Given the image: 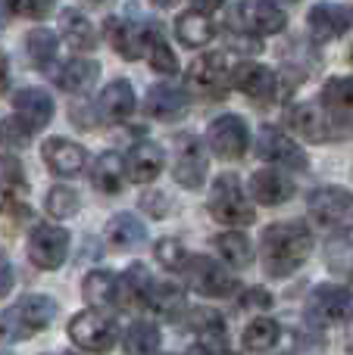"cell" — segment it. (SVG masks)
Wrapping results in <instances>:
<instances>
[{
	"mask_svg": "<svg viewBox=\"0 0 353 355\" xmlns=\"http://www.w3.org/2000/svg\"><path fill=\"white\" fill-rule=\"evenodd\" d=\"M213 246H216L219 259H222L225 265H231V268H247V265L254 262V246H250V240L238 231L213 237Z\"/></svg>",
	"mask_w": 353,
	"mask_h": 355,
	"instance_id": "34",
	"label": "cell"
},
{
	"mask_svg": "<svg viewBox=\"0 0 353 355\" xmlns=\"http://www.w3.org/2000/svg\"><path fill=\"white\" fill-rule=\"evenodd\" d=\"M310 215L319 227H344L353 221V193L344 187H319L306 200Z\"/></svg>",
	"mask_w": 353,
	"mask_h": 355,
	"instance_id": "11",
	"label": "cell"
},
{
	"mask_svg": "<svg viewBox=\"0 0 353 355\" xmlns=\"http://www.w3.org/2000/svg\"><path fill=\"white\" fill-rule=\"evenodd\" d=\"M56 315V302L50 296H22L10 312H0V340L3 343H19L31 334L44 331Z\"/></svg>",
	"mask_w": 353,
	"mask_h": 355,
	"instance_id": "2",
	"label": "cell"
},
{
	"mask_svg": "<svg viewBox=\"0 0 353 355\" xmlns=\"http://www.w3.org/2000/svg\"><path fill=\"white\" fill-rule=\"evenodd\" d=\"M147 28L150 25H135L129 19H106L104 31H106V41L113 44L122 60H141L147 53Z\"/></svg>",
	"mask_w": 353,
	"mask_h": 355,
	"instance_id": "17",
	"label": "cell"
},
{
	"mask_svg": "<svg viewBox=\"0 0 353 355\" xmlns=\"http://www.w3.org/2000/svg\"><path fill=\"white\" fill-rule=\"evenodd\" d=\"M97 112L104 122L116 125V122H125V119L135 112V91H131V85L125 78H116L110 81V85L104 87V94H100L97 100Z\"/></svg>",
	"mask_w": 353,
	"mask_h": 355,
	"instance_id": "24",
	"label": "cell"
},
{
	"mask_svg": "<svg viewBox=\"0 0 353 355\" xmlns=\"http://www.w3.org/2000/svg\"><path fill=\"white\" fill-rule=\"evenodd\" d=\"M25 47H28V56L38 69H50L56 60V35L47 28H35L25 37Z\"/></svg>",
	"mask_w": 353,
	"mask_h": 355,
	"instance_id": "40",
	"label": "cell"
},
{
	"mask_svg": "<svg viewBox=\"0 0 353 355\" xmlns=\"http://www.w3.org/2000/svg\"><path fill=\"white\" fill-rule=\"evenodd\" d=\"M69 116H72L75 128H94V125H97L91 103H72V106H69Z\"/></svg>",
	"mask_w": 353,
	"mask_h": 355,
	"instance_id": "46",
	"label": "cell"
},
{
	"mask_svg": "<svg viewBox=\"0 0 353 355\" xmlns=\"http://www.w3.org/2000/svg\"><path fill=\"white\" fill-rule=\"evenodd\" d=\"M147 60H150V66H154V72H160V75L179 72V60H175L172 47L166 44V37H163V31L156 28V25L147 28Z\"/></svg>",
	"mask_w": 353,
	"mask_h": 355,
	"instance_id": "39",
	"label": "cell"
},
{
	"mask_svg": "<svg viewBox=\"0 0 353 355\" xmlns=\"http://www.w3.org/2000/svg\"><path fill=\"white\" fill-rule=\"evenodd\" d=\"M281 3H297V0H281Z\"/></svg>",
	"mask_w": 353,
	"mask_h": 355,
	"instance_id": "54",
	"label": "cell"
},
{
	"mask_svg": "<svg viewBox=\"0 0 353 355\" xmlns=\"http://www.w3.org/2000/svg\"><path fill=\"white\" fill-rule=\"evenodd\" d=\"M210 215L222 225H231V227H247L256 221V212L250 206V200L244 196L241 190V181L238 175L225 172L213 181V190H210Z\"/></svg>",
	"mask_w": 353,
	"mask_h": 355,
	"instance_id": "3",
	"label": "cell"
},
{
	"mask_svg": "<svg viewBox=\"0 0 353 355\" xmlns=\"http://www.w3.org/2000/svg\"><path fill=\"white\" fill-rule=\"evenodd\" d=\"M163 162H166V156H163L160 144L138 141L135 147L129 150V156H125V175L135 184H150L154 178H160Z\"/></svg>",
	"mask_w": 353,
	"mask_h": 355,
	"instance_id": "20",
	"label": "cell"
},
{
	"mask_svg": "<svg viewBox=\"0 0 353 355\" xmlns=\"http://www.w3.org/2000/svg\"><path fill=\"white\" fill-rule=\"evenodd\" d=\"M185 275L191 290H197L200 296H210V300H229L238 293V281L225 271V265H219L210 256H191L185 265Z\"/></svg>",
	"mask_w": 353,
	"mask_h": 355,
	"instance_id": "7",
	"label": "cell"
},
{
	"mask_svg": "<svg viewBox=\"0 0 353 355\" xmlns=\"http://www.w3.org/2000/svg\"><path fill=\"white\" fill-rule=\"evenodd\" d=\"M13 106H16V116L28 125L31 131H41L50 125L54 119V97L41 87H25L13 97Z\"/></svg>",
	"mask_w": 353,
	"mask_h": 355,
	"instance_id": "22",
	"label": "cell"
},
{
	"mask_svg": "<svg viewBox=\"0 0 353 355\" xmlns=\"http://www.w3.org/2000/svg\"><path fill=\"white\" fill-rule=\"evenodd\" d=\"M41 156H44L50 172L60 175V178L81 175L85 172V162H88L85 147H79L75 141H66V137H50V141H44Z\"/></svg>",
	"mask_w": 353,
	"mask_h": 355,
	"instance_id": "18",
	"label": "cell"
},
{
	"mask_svg": "<svg viewBox=\"0 0 353 355\" xmlns=\"http://www.w3.org/2000/svg\"><path fill=\"white\" fill-rule=\"evenodd\" d=\"M6 85H10V69H6V56L0 53V94L6 91Z\"/></svg>",
	"mask_w": 353,
	"mask_h": 355,
	"instance_id": "50",
	"label": "cell"
},
{
	"mask_svg": "<svg viewBox=\"0 0 353 355\" xmlns=\"http://www.w3.org/2000/svg\"><path fill=\"white\" fill-rule=\"evenodd\" d=\"M231 85L250 97L254 103H272L275 94H279V78L269 66H260V62H238L231 69Z\"/></svg>",
	"mask_w": 353,
	"mask_h": 355,
	"instance_id": "15",
	"label": "cell"
},
{
	"mask_svg": "<svg viewBox=\"0 0 353 355\" xmlns=\"http://www.w3.org/2000/svg\"><path fill=\"white\" fill-rule=\"evenodd\" d=\"M279 340H281V324L275 318H269V315H260V318H254L247 324L241 343L247 352H269Z\"/></svg>",
	"mask_w": 353,
	"mask_h": 355,
	"instance_id": "36",
	"label": "cell"
},
{
	"mask_svg": "<svg viewBox=\"0 0 353 355\" xmlns=\"http://www.w3.org/2000/svg\"><path fill=\"white\" fill-rule=\"evenodd\" d=\"M188 87L204 100H225L231 87V69L222 53H204L188 69Z\"/></svg>",
	"mask_w": 353,
	"mask_h": 355,
	"instance_id": "6",
	"label": "cell"
},
{
	"mask_svg": "<svg viewBox=\"0 0 353 355\" xmlns=\"http://www.w3.org/2000/svg\"><path fill=\"white\" fill-rule=\"evenodd\" d=\"M122 175L125 159H119V153H100L91 166V184L100 193H119L122 190Z\"/></svg>",
	"mask_w": 353,
	"mask_h": 355,
	"instance_id": "32",
	"label": "cell"
},
{
	"mask_svg": "<svg viewBox=\"0 0 353 355\" xmlns=\"http://www.w3.org/2000/svg\"><path fill=\"white\" fill-rule=\"evenodd\" d=\"M175 35H179V41L185 47H206L216 37V25H213L210 12L188 10L175 19Z\"/></svg>",
	"mask_w": 353,
	"mask_h": 355,
	"instance_id": "27",
	"label": "cell"
},
{
	"mask_svg": "<svg viewBox=\"0 0 353 355\" xmlns=\"http://www.w3.org/2000/svg\"><path fill=\"white\" fill-rule=\"evenodd\" d=\"M97 75H100V66L94 60H69L66 66L56 72V87L60 91H69V94H81V91H88V87L97 81Z\"/></svg>",
	"mask_w": 353,
	"mask_h": 355,
	"instance_id": "31",
	"label": "cell"
},
{
	"mask_svg": "<svg viewBox=\"0 0 353 355\" xmlns=\"http://www.w3.org/2000/svg\"><path fill=\"white\" fill-rule=\"evenodd\" d=\"M350 62H353V47H350Z\"/></svg>",
	"mask_w": 353,
	"mask_h": 355,
	"instance_id": "55",
	"label": "cell"
},
{
	"mask_svg": "<svg viewBox=\"0 0 353 355\" xmlns=\"http://www.w3.org/2000/svg\"><path fill=\"white\" fill-rule=\"evenodd\" d=\"M269 306H272V296L263 287H247L244 296L238 300V309H244V312H266Z\"/></svg>",
	"mask_w": 353,
	"mask_h": 355,
	"instance_id": "45",
	"label": "cell"
},
{
	"mask_svg": "<svg viewBox=\"0 0 353 355\" xmlns=\"http://www.w3.org/2000/svg\"><path fill=\"white\" fill-rule=\"evenodd\" d=\"M322 110L331 116V122L347 128L353 125V75L329 78L322 87Z\"/></svg>",
	"mask_w": 353,
	"mask_h": 355,
	"instance_id": "23",
	"label": "cell"
},
{
	"mask_svg": "<svg viewBox=\"0 0 353 355\" xmlns=\"http://www.w3.org/2000/svg\"><path fill=\"white\" fill-rule=\"evenodd\" d=\"M313 252V234L306 221H279L263 231L260 256L263 271L269 277H288L310 259Z\"/></svg>",
	"mask_w": 353,
	"mask_h": 355,
	"instance_id": "1",
	"label": "cell"
},
{
	"mask_svg": "<svg viewBox=\"0 0 353 355\" xmlns=\"http://www.w3.org/2000/svg\"><path fill=\"white\" fill-rule=\"evenodd\" d=\"M60 31L66 37V44L75 53H91L97 47V35H94V25L88 22L85 12L79 10H63L60 16Z\"/></svg>",
	"mask_w": 353,
	"mask_h": 355,
	"instance_id": "29",
	"label": "cell"
},
{
	"mask_svg": "<svg viewBox=\"0 0 353 355\" xmlns=\"http://www.w3.org/2000/svg\"><path fill=\"white\" fill-rule=\"evenodd\" d=\"M3 10H6V3H3V6H0V25H3Z\"/></svg>",
	"mask_w": 353,
	"mask_h": 355,
	"instance_id": "53",
	"label": "cell"
},
{
	"mask_svg": "<svg viewBox=\"0 0 353 355\" xmlns=\"http://www.w3.org/2000/svg\"><path fill=\"white\" fill-rule=\"evenodd\" d=\"M25 175L16 156H0V212H16V218L25 215Z\"/></svg>",
	"mask_w": 353,
	"mask_h": 355,
	"instance_id": "21",
	"label": "cell"
},
{
	"mask_svg": "<svg viewBox=\"0 0 353 355\" xmlns=\"http://www.w3.org/2000/svg\"><path fill=\"white\" fill-rule=\"evenodd\" d=\"M206 141H210V150L219 156V159H241L250 147V135H247V122L241 116H219L210 122L206 128Z\"/></svg>",
	"mask_w": 353,
	"mask_h": 355,
	"instance_id": "12",
	"label": "cell"
},
{
	"mask_svg": "<svg viewBox=\"0 0 353 355\" xmlns=\"http://www.w3.org/2000/svg\"><path fill=\"white\" fill-rule=\"evenodd\" d=\"M97 3H100V0H97Z\"/></svg>",
	"mask_w": 353,
	"mask_h": 355,
	"instance_id": "56",
	"label": "cell"
},
{
	"mask_svg": "<svg viewBox=\"0 0 353 355\" xmlns=\"http://www.w3.org/2000/svg\"><path fill=\"white\" fill-rule=\"evenodd\" d=\"M79 212V193L72 187H54L47 193V215L56 221L63 218H72Z\"/></svg>",
	"mask_w": 353,
	"mask_h": 355,
	"instance_id": "41",
	"label": "cell"
},
{
	"mask_svg": "<svg viewBox=\"0 0 353 355\" xmlns=\"http://www.w3.org/2000/svg\"><path fill=\"white\" fill-rule=\"evenodd\" d=\"M344 340H347V352L353 355V321L347 324V334H344Z\"/></svg>",
	"mask_w": 353,
	"mask_h": 355,
	"instance_id": "51",
	"label": "cell"
},
{
	"mask_svg": "<svg viewBox=\"0 0 353 355\" xmlns=\"http://www.w3.org/2000/svg\"><path fill=\"white\" fill-rule=\"evenodd\" d=\"M325 262H329L331 275L353 281V231H338L325 243Z\"/></svg>",
	"mask_w": 353,
	"mask_h": 355,
	"instance_id": "33",
	"label": "cell"
},
{
	"mask_svg": "<svg viewBox=\"0 0 353 355\" xmlns=\"http://www.w3.org/2000/svg\"><path fill=\"white\" fill-rule=\"evenodd\" d=\"M154 256L160 259V265L163 268H169V271H185V265H188V250L179 243L175 237H163L160 243L154 246Z\"/></svg>",
	"mask_w": 353,
	"mask_h": 355,
	"instance_id": "42",
	"label": "cell"
},
{
	"mask_svg": "<svg viewBox=\"0 0 353 355\" xmlns=\"http://www.w3.org/2000/svg\"><path fill=\"white\" fill-rule=\"evenodd\" d=\"M288 125L300 141L310 144H331L341 131V125L331 122V116L319 103H297L288 110Z\"/></svg>",
	"mask_w": 353,
	"mask_h": 355,
	"instance_id": "13",
	"label": "cell"
},
{
	"mask_svg": "<svg viewBox=\"0 0 353 355\" xmlns=\"http://www.w3.org/2000/svg\"><path fill=\"white\" fill-rule=\"evenodd\" d=\"M172 178L188 190L204 187L206 181V150L194 135H179L172 144Z\"/></svg>",
	"mask_w": 353,
	"mask_h": 355,
	"instance_id": "8",
	"label": "cell"
},
{
	"mask_svg": "<svg viewBox=\"0 0 353 355\" xmlns=\"http://www.w3.org/2000/svg\"><path fill=\"white\" fill-rule=\"evenodd\" d=\"M81 293H85L91 309H100V312L113 309L116 306V275H110V271H91V275L85 277Z\"/></svg>",
	"mask_w": 353,
	"mask_h": 355,
	"instance_id": "37",
	"label": "cell"
},
{
	"mask_svg": "<svg viewBox=\"0 0 353 355\" xmlns=\"http://www.w3.org/2000/svg\"><path fill=\"white\" fill-rule=\"evenodd\" d=\"M13 281H16V275H13V265L6 262L3 256H0V300H3V296L13 290Z\"/></svg>",
	"mask_w": 353,
	"mask_h": 355,
	"instance_id": "47",
	"label": "cell"
},
{
	"mask_svg": "<svg viewBox=\"0 0 353 355\" xmlns=\"http://www.w3.org/2000/svg\"><path fill=\"white\" fill-rule=\"evenodd\" d=\"M306 25H310V35L319 44H329L335 37H341L344 31L353 28V6L344 3H316L306 12Z\"/></svg>",
	"mask_w": 353,
	"mask_h": 355,
	"instance_id": "16",
	"label": "cell"
},
{
	"mask_svg": "<svg viewBox=\"0 0 353 355\" xmlns=\"http://www.w3.org/2000/svg\"><path fill=\"white\" fill-rule=\"evenodd\" d=\"M69 340H72L75 346H81L85 352L106 355L116 346L119 331L110 315H104L100 309H88V312H79L69 321Z\"/></svg>",
	"mask_w": 353,
	"mask_h": 355,
	"instance_id": "5",
	"label": "cell"
},
{
	"mask_svg": "<svg viewBox=\"0 0 353 355\" xmlns=\"http://www.w3.org/2000/svg\"><path fill=\"white\" fill-rule=\"evenodd\" d=\"M150 3H154V6H175L179 0H150Z\"/></svg>",
	"mask_w": 353,
	"mask_h": 355,
	"instance_id": "52",
	"label": "cell"
},
{
	"mask_svg": "<svg viewBox=\"0 0 353 355\" xmlns=\"http://www.w3.org/2000/svg\"><path fill=\"white\" fill-rule=\"evenodd\" d=\"M250 193L263 206H281V202H288L294 196V181L281 168L269 166V168L254 172V178H250Z\"/></svg>",
	"mask_w": 353,
	"mask_h": 355,
	"instance_id": "19",
	"label": "cell"
},
{
	"mask_svg": "<svg viewBox=\"0 0 353 355\" xmlns=\"http://www.w3.org/2000/svg\"><path fill=\"white\" fill-rule=\"evenodd\" d=\"M147 306L154 309L156 315H163V318L175 321L179 315H185L188 300H185V290L175 287V284H154L150 296H147Z\"/></svg>",
	"mask_w": 353,
	"mask_h": 355,
	"instance_id": "35",
	"label": "cell"
},
{
	"mask_svg": "<svg viewBox=\"0 0 353 355\" xmlns=\"http://www.w3.org/2000/svg\"><path fill=\"white\" fill-rule=\"evenodd\" d=\"M144 209H150V206H154V218H163V215H166V200H163V196H160V200H156V196H144Z\"/></svg>",
	"mask_w": 353,
	"mask_h": 355,
	"instance_id": "48",
	"label": "cell"
},
{
	"mask_svg": "<svg viewBox=\"0 0 353 355\" xmlns=\"http://www.w3.org/2000/svg\"><path fill=\"white\" fill-rule=\"evenodd\" d=\"M122 349L125 355H156V349H160V327L154 321H135L125 331Z\"/></svg>",
	"mask_w": 353,
	"mask_h": 355,
	"instance_id": "38",
	"label": "cell"
},
{
	"mask_svg": "<svg viewBox=\"0 0 353 355\" xmlns=\"http://www.w3.org/2000/svg\"><path fill=\"white\" fill-rule=\"evenodd\" d=\"M285 25H288L285 10L269 3V0H241L229 12V28L254 35V37L279 35V31H285Z\"/></svg>",
	"mask_w": 353,
	"mask_h": 355,
	"instance_id": "4",
	"label": "cell"
},
{
	"mask_svg": "<svg viewBox=\"0 0 353 355\" xmlns=\"http://www.w3.org/2000/svg\"><path fill=\"white\" fill-rule=\"evenodd\" d=\"M106 240H110V246H116V250H138V246L147 240V227H144V221L138 218V215H116V218L106 225Z\"/></svg>",
	"mask_w": 353,
	"mask_h": 355,
	"instance_id": "30",
	"label": "cell"
},
{
	"mask_svg": "<svg viewBox=\"0 0 353 355\" xmlns=\"http://www.w3.org/2000/svg\"><path fill=\"white\" fill-rule=\"evenodd\" d=\"M144 106L160 122H175V119H181L188 112V94L175 85H154Z\"/></svg>",
	"mask_w": 353,
	"mask_h": 355,
	"instance_id": "26",
	"label": "cell"
},
{
	"mask_svg": "<svg viewBox=\"0 0 353 355\" xmlns=\"http://www.w3.org/2000/svg\"><path fill=\"white\" fill-rule=\"evenodd\" d=\"M69 231L60 225H35L28 234V259L44 271H54L69 256Z\"/></svg>",
	"mask_w": 353,
	"mask_h": 355,
	"instance_id": "9",
	"label": "cell"
},
{
	"mask_svg": "<svg viewBox=\"0 0 353 355\" xmlns=\"http://www.w3.org/2000/svg\"><path fill=\"white\" fill-rule=\"evenodd\" d=\"M31 135H35V131H31L28 125H25L19 116L3 119V122H0V147L22 150L25 144H28V137H31Z\"/></svg>",
	"mask_w": 353,
	"mask_h": 355,
	"instance_id": "43",
	"label": "cell"
},
{
	"mask_svg": "<svg viewBox=\"0 0 353 355\" xmlns=\"http://www.w3.org/2000/svg\"><path fill=\"white\" fill-rule=\"evenodd\" d=\"M256 156L269 166H281V168H297V172H306L310 159L306 153L297 147V141H291L288 135H281L272 125H263L260 137H256Z\"/></svg>",
	"mask_w": 353,
	"mask_h": 355,
	"instance_id": "14",
	"label": "cell"
},
{
	"mask_svg": "<svg viewBox=\"0 0 353 355\" xmlns=\"http://www.w3.org/2000/svg\"><path fill=\"white\" fill-rule=\"evenodd\" d=\"M222 3H225V0H194V10H200V12H216Z\"/></svg>",
	"mask_w": 353,
	"mask_h": 355,
	"instance_id": "49",
	"label": "cell"
},
{
	"mask_svg": "<svg viewBox=\"0 0 353 355\" xmlns=\"http://www.w3.org/2000/svg\"><path fill=\"white\" fill-rule=\"evenodd\" d=\"M6 10L22 19H44L54 10V0H3Z\"/></svg>",
	"mask_w": 353,
	"mask_h": 355,
	"instance_id": "44",
	"label": "cell"
},
{
	"mask_svg": "<svg viewBox=\"0 0 353 355\" xmlns=\"http://www.w3.org/2000/svg\"><path fill=\"white\" fill-rule=\"evenodd\" d=\"M150 287H154V281H150V271L144 268V265L135 262L122 277H116V306H122V309H141V306H147Z\"/></svg>",
	"mask_w": 353,
	"mask_h": 355,
	"instance_id": "25",
	"label": "cell"
},
{
	"mask_svg": "<svg viewBox=\"0 0 353 355\" xmlns=\"http://www.w3.org/2000/svg\"><path fill=\"white\" fill-rule=\"evenodd\" d=\"M350 306H353L350 290L335 287V284H319V287L306 296V318L319 327H331L347 318Z\"/></svg>",
	"mask_w": 353,
	"mask_h": 355,
	"instance_id": "10",
	"label": "cell"
},
{
	"mask_svg": "<svg viewBox=\"0 0 353 355\" xmlns=\"http://www.w3.org/2000/svg\"><path fill=\"white\" fill-rule=\"evenodd\" d=\"M188 331L194 334V337H200V343L206 346V349H222V340H225V321L219 312H213V309H191L188 312Z\"/></svg>",
	"mask_w": 353,
	"mask_h": 355,
	"instance_id": "28",
	"label": "cell"
}]
</instances>
